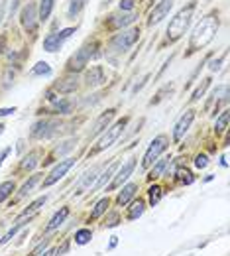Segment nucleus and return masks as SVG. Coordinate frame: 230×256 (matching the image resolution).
Returning <instances> with one entry per match:
<instances>
[{
	"label": "nucleus",
	"instance_id": "obj_1",
	"mask_svg": "<svg viewBox=\"0 0 230 256\" xmlns=\"http://www.w3.org/2000/svg\"><path fill=\"white\" fill-rule=\"evenodd\" d=\"M219 28H221L219 14H217V12L207 14L197 26H195L193 34H191V40H189V56L199 52V50H203V48H207V46L215 40Z\"/></svg>",
	"mask_w": 230,
	"mask_h": 256
},
{
	"label": "nucleus",
	"instance_id": "obj_2",
	"mask_svg": "<svg viewBox=\"0 0 230 256\" xmlns=\"http://www.w3.org/2000/svg\"><path fill=\"white\" fill-rule=\"evenodd\" d=\"M140 38V30L138 28H130V30H122L120 34H114L108 42V48H106V58L108 60H116L120 58L122 54H126L132 46L138 42Z\"/></svg>",
	"mask_w": 230,
	"mask_h": 256
},
{
	"label": "nucleus",
	"instance_id": "obj_3",
	"mask_svg": "<svg viewBox=\"0 0 230 256\" xmlns=\"http://www.w3.org/2000/svg\"><path fill=\"white\" fill-rule=\"evenodd\" d=\"M195 8H197V2L193 0V2H189L187 6H183V8L171 18V22H169V26H167V40H169V42H177L179 38H183V34L187 32V28H189V24H191V18H193Z\"/></svg>",
	"mask_w": 230,
	"mask_h": 256
},
{
	"label": "nucleus",
	"instance_id": "obj_4",
	"mask_svg": "<svg viewBox=\"0 0 230 256\" xmlns=\"http://www.w3.org/2000/svg\"><path fill=\"white\" fill-rule=\"evenodd\" d=\"M128 122H130V116H124V118H120L118 122L110 124V126L106 128V130L99 136L97 144L89 150V156H97V154H100V152H104L106 148H110L112 144H116L118 138L124 134V130H126V126H128Z\"/></svg>",
	"mask_w": 230,
	"mask_h": 256
},
{
	"label": "nucleus",
	"instance_id": "obj_5",
	"mask_svg": "<svg viewBox=\"0 0 230 256\" xmlns=\"http://www.w3.org/2000/svg\"><path fill=\"white\" fill-rule=\"evenodd\" d=\"M97 50H99V42H97V40H87V42L69 58V62H67V71H69V73H75V75L81 73V71H85V67L89 65L91 58H95Z\"/></svg>",
	"mask_w": 230,
	"mask_h": 256
},
{
	"label": "nucleus",
	"instance_id": "obj_6",
	"mask_svg": "<svg viewBox=\"0 0 230 256\" xmlns=\"http://www.w3.org/2000/svg\"><path fill=\"white\" fill-rule=\"evenodd\" d=\"M61 128V120L57 118H39L35 120L30 128V138L33 140H47L51 136H55Z\"/></svg>",
	"mask_w": 230,
	"mask_h": 256
},
{
	"label": "nucleus",
	"instance_id": "obj_7",
	"mask_svg": "<svg viewBox=\"0 0 230 256\" xmlns=\"http://www.w3.org/2000/svg\"><path fill=\"white\" fill-rule=\"evenodd\" d=\"M167 146H169V138H167L165 134L156 136V138L152 140V144L148 146V150H146L144 158H142V168H144V170L152 168V164L164 154L165 150H167Z\"/></svg>",
	"mask_w": 230,
	"mask_h": 256
},
{
	"label": "nucleus",
	"instance_id": "obj_8",
	"mask_svg": "<svg viewBox=\"0 0 230 256\" xmlns=\"http://www.w3.org/2000/svg\"><path fill=\"white\" fill-rule=\"evenodd\" d=\"M136 164L138 160L136 158H130V160H126L124 164H120L118 166V170H116V174L112 176V180H110V184L104 188L106 193L108 192H114V190H120L126 182H128V178H130L132 174H134V168H136Z\"/></svg>",
	"mask_w": 230,
	"mask_h": 256
},
{
	"label": "nucleus",
	"instance_id": "obj_9",
	"mask_svg": "<svg viewBox=\"0 0 230 256\" xmlns=\"http://www.w3.org/2000/svg\"><path fill=\"white\" fill-rule=\"evenodd\" d=\"M77 164V158H65V160H61L49 174H47V178L43 180V190H47V188H51V186H55L59 180H63L65 178V174Z\"/></svg>",
	"mask_w": 230,
	"mask_h": 256
},
{
	"label": "nucleus",
	"instance_id": "obj_10",
	"mask_svg": "<svg viewBox=\"0 0 230 256\" xmlns=\"http://www.w3.org/2000/svg\"><path fill=\"white\" fill-rule=\"evenodd\" d=\"M73 34H75L73 28H65V30H61V32H53V34H49V36H45V40H43V50L49 52V54L61 50L63 44H65Z\"/></svg>",
	"mask_w": 230,
	"mask_h": 256
},
{
	"label": "nucleus",
	"instance_id": "obj_11",
	"mask_svg": "<svg viewBox=\"0 0 230 256\" xmlns=\"http://www.w3.org/2000/svg\"><path fill=\"white\" fill-rule=\"evenodd\" d=\"M20 22L24 26V30L28 34L37 32V22H39V16H37V6L33 2H28L24 8H22V14H20Z\"/></svg>",
	"mask_w": 230,
	"mask_h": 256
},
{
	"label": "nucleus",
	"instance_id": "obj_12",
	"mask_svg": "<svg viewBox=\"0 0 230 256\" xmlns=\"http://www.w3.org/2000/svg\"><path fill=\"white\" fill-rule=\"evenodd\" d=\"M193 120H195V110H193V108L185 110V114L179 116V120H177L175 126H173V134H171V138H173L175 144H179V142L183 140V136L189 132V128L193 124Z\"/></svg>",
	"mask_w": 230,
	"mask_h": 256
},
{
	"label": "nucleus",
	"instance_id": "obj_13",
	"mask_svg": "<svg viewBox=\"0 0 230 256\" xmlns=\"http://www.w3.org/2000/svg\"><path fill=\"white\" fill-rule=\"evenodd\" d=\"M99 174H100V166H93V168H89L83 176H81V180H79V184H77V188H75V195H81V193L85 192H91L93 190V186L97 184V180H99Z\"/></svg>",
	"mask_w": 230,
	"mask_h": 256
},
{
	"label": "nucleus",
	"instance_id": "obj_14",
	"mask_svg": "<svg viewBox=\"0 0 230 256\" xmlns=\"http://www.w3.org/2000/svg\"><path fill=\"white\" fill-rule=\"evenodd\" d=\"M106 79L108 77H106V71L102 65H93L91 69L85 71V87H89V89H97L100 85H104Z\"/></svg>",
	"mask_w": 230,
	"mask_h": 256
},
{
	"label": "nucleus",
	"instance_id": "obj_15",
	"mask_svg": "<svg viewBox=\"0 0 230 256\" xmlns=\"http://www.w3.org/2000/svg\"><path fill=\"white\" fill-rule=\"evenodd\" d=\"M116 116V108H108V110H104L102 114H99L97 116V120L93 122V130H91V134H89V138H97V136H100L106 128L110 126V122H112V118Z\"/></svg>",
	"mask_w": 230,
	"mask_h": 256
},
{
	"label": "nucleus",
	"instance_id": "obj_16",
	"mask_svg": "<svg viewBox=\"0 0 230 256\" xmlns=\"http://www.w3.org/2000/svg\"><path fill=\"white\" fill-rule=\"evenodd\" d=\"M51 89H53L57 95H73V93L79 89L77 75H75V73H71V75H67V77H63V79L55 81Z\"/></svg>",
	"mask_w": 230,
	"mask_h": 256
},
{
	"label": "nucleus",
	"instance_id": "obj_17",
	"mask_svg": "<svg viewBox=\"0 0 230 256\" xmlns=\"http://www.w3.org/2000/svg\"><path fill=\"white\" fill-rule=\"evenodd\" d=\"M71 215V209L69 207H61L59 211H55V215L49 219V223L45 224V228H43V234H51V232H55V230H59L63 223L67 221V217Z\"/></svg>",
	"mask_w": 230,
	"mask_h": 256
},
{
	"label": "nucleus",
	"instance_id": "obj_18",
	"mask_svg": "<svg viewBox=\"0 0 230 256\" xmlns=\"http://www.w3.org/2000/svg\"><path fill=\"white\" fill-rule=\"evenodd\" d=\"M118 166H120V162H112V164H108V166L104 168V172H102V174H99V180H97V184L93 186V190H91V193H99L100 190H104V188H106V186L110 184L112 176L116 174Z\"/></svg>",
	"mask_w": 230,
	"mask_h": 256
},
{
	"label": "nucleus",
	"instance_id": "obj_19",
	"mask_svg": "<svg viewBox=\"0 0 230 256\" xmlns=\"http://www.w3.org/2000/svg\"><path fill=\"white\" fill-rule=\"evenodd\" d=\"M173 2H175V0H162L158 6H154V10L150 12V20H148V24H150V26L160 24L165 16L169 14V10L173 8Z\"/></svg>",
	"mask_w": 230,
	"mask_h": 256
},
{
	"label": "nucleus",
	"instance_id": "obj_20",
	"mask_svg": "<svg viewBox=\"0 0 230 256\" xmlns=\"http://www.w3.org/2000/svg\"><path fill=\"white\" fill-rule=\"evenodd\" d=\"M73 110H75V102H73L71 98H65V96L55 98V100L51 102V108H49V112L55 114V116H67V114H71Z\"/></svg>",
	"mask_w": 230,
	"mask_h": 256
},
{
	"label": "nucleus",
	"instance_id": "obj_21",
	"mask_svg": "<svg viewBox=\"0 0 230 256\" xmlns=\"http://www.w3.org/2000/svg\"><path fill=\"white\" fill-rule=\"evenodd\" d=\"M130 207H128V211H126V219L128 221H136V219H140L142 215H144V211H146V207H148V203H146V199L144 197H134L130 203H128Z\"/></svg>",
	"mask_w": 230,
	"mask_h": 256
},
{
	"label": "nucleus",
	"instance_id": "obj_22",
	"mask_svg": "<svg viewBox=\"0 0 230 256\" xmlns=\"http://www.w3.org/2000/svg\"><path fill=\"white\" fill-rule=\"evenodd\" d=\"M171 164V156H164V158H158V160L154 162L152 166V170H150V174H148V182H156V180H160L162 176H165V170H167V166Z\"/></svg>",
	"mask_w": 230,
	"mask_h": 256
},
{
	"label": "nucleus",
	"instance_id": "obj_23",
	"mask_svg": "<svg viewBox=\"0 0 230 256\" xmlns=\"http://www.w3.org/2000/svg\"><path fill=\"white\" fill-rule=\"evenodd\" d=\"M39 156H41V150L39 148H35V150H30L22 160H20V166H18V170L20 172H32L35 166H39Z\"/></svg>",
	"mask_w": 230,
	"mask_h": 256
},
{
	"label": "nucleus",
	"instance_id": "obj_24",
	"mask_svg": "<svg viewBox=\"0 0 230 256\" xmlns=\"http://www.w3.org/2000/svg\"><path fill=\"white\" fill-rule=\"evenodd\" d=\"M138 184L136 182H130V184H126V186H122V192L116 195V203L120 205V207H126L128 203H130L132 199L136 197V192H138Z\"/></svg>",
	"mask_w": 230,
	"mask_h": 256
},
{
	"label": "nucleus",
	"instance_id": "obj_25",
	"mask_svg": "<svg viewBox=\"0 0 230 256\" xmlns=\"http://www.w3.org/2000/svg\"><path fill=\"white\" fill-rule=\"evenodd\" d=\"M39 180H41V174H32L24 184H22V188L18 190V195H16V199L20 201V199H24V197H28L30 193L33 192V188L39 184Z\"/></svg>",
	"mask_w": 230,
	"mask_h": 256
},
{
	"label": "nucleus",
	"instance_id": "obj_26",
	"mask_svg": "<svg viewBox=\"0 0 230 256\" xmlns=\"http://www.w3.org/2000/svg\"><path fill=\"white\" fill-rule=\"evenodd\" d=\"M108 207H110V197H108V195H106V197H102V199H99V201L95 203V207L91 209V213H89V223L100 219V217L108 211Z\"/></svg>",
	"mask_w": 230,
	"mask_h": 256
},
{
	"label": "nucleus",
	"instance_id": "obj_27",
	"mask_svg": "<svg viewBox=\"0 0 230 256\" xmlns=\"http://www.w3.org/2000/svg\"><path fill=\"white\" fill-rule=\"evenodd\" d=\"M171 178H173V180H177L181 186H191V184L195 182L193 172H191V170H187V168H173Z\"/></svg>",
	"mask_w": 230,
	"mask_h": 256
},
{
	"label": "nucleus",
	"instance_id": "obj_28",
	"mask_svg": "<svg viewBox=\"0 0 230 256\" xmlns=\"http://www.w3.org/2000/svg\"><path fill=\"white\" fill-rule=\"evenodd\" d=\"M47 203V195H41V197H37L35 201H32L20 215H18V219H24V217H35V213L39 211V207H43Z\"/></svg>",
	"mask_w": 230,
	"mask_h": 256
},
{
	"label": "nucleus",
	"instance_id": "obj_29",
	"mask_svg": "<svg viewBox=\"0 0 230 256\" xmlns=\"http://www.w3.org/2000/svg\"><path fill=\"white\" fill-rule=\"evenodd\" d=\"M32 219H33V217H24V219H16L14 226H12V228H10V230H8V232H6V234H4L2 238H0V246H2V244H6V242H10V240H12L14 236H16V232H18V230H20L22 226H26V224L30 223Z\"/></svg>",
	"mask_w": 230,
	"mask_h": 256
},
{
	"label": "nucleus",
	"instance_id": "obj_30",
	"mask_svg": "<svg viewBox=\"0 0 230 256\" xmlns=\"http://www.w3.org/2000/svg\"><path fill=\"white\" fill-rule=\"evenodd\" d=\"M112 20H110V26L112 28H124V26H128V24H132L134 20H136V14L134 12H130V14H126V12H122V14H114V16H110Z\"/></svg>",
	"mask_w": 230,
	"mask_h": 256
},
{
	"label": "nucleus",
	"instance_id": "obj_31",
	"mask_svg": "<svg viewBox=\"0 0 230 256\" xmlns=\"http://www.w3.org/2000/svg\"><path fill=\"white\" fill-rule=\"evenodd\" d=\"M164 188L160 186V184H152L150 188H148V203H150V207H156L160 201H162V197H164Z\"/></svg>",
	"mask_w": 230,
	"mask_h": 256
},
{
	"label": "nucleus",
	"instance_id": "obj_32",
	"mask_svg": "<svg viewBox=\"0 0 230 256\" xmlns=\"http://www.w3.org/2000/svg\"><path fill=\"white\" fill-rule=\"evenodd\" d=\"M73 240H75L77 246H85V244H89V242L93 240V230L87 228V226H85V228H79V230H75Z\"/></svg>",
	"mask_w": 230,
	"mask_h": 256
},
{
	"label": "nucleus",
	"instance_id": "obj_33",
	"mask_svg": "<svg viewBox=\"0 0 230 256\" xmlns=\"http://www.w3.org/2000/svg\"><path fill=\"white\" fill-rule=\"evenodd\" d=\"M87 2H89V0H69V6H67V18H69V20H75V18L83 12V8L87 6Z\"/></svg>",
	"mask_w": 230,
	"mask_h": 256
},
{
	"label": "nucleus",
	"instance_id": "obj_34",
	"mask_svg": "<svg viewBox=\"0 0 230 256\" xmlns=\"http://www.w3.org/2000/svg\"><path fill=\"white\" fill-rule=\"evenodd\" d=\"M211 81H213V77H205V79H201V83L197 85V89L193 91V95H191V102H197L199 98H203V95L207 93V89L211 87Z\"/></svg>",
	"mask_w": 230,
	"mask_h": 256
},
{
	"label": "nucleus",
	"instance_id": "obj_35",
	"mask_svg": "<svg viewBox=\"0 0 230 256\" xmlns=\"http://www.w3.org/2000/svg\"><path fill=\"white\" fill-rule=\"evenodd\" d=\"M53 6H55V0H39V12H37V16H39L41 22H45L51 16Z\"/></svg>",
	"mask_w": 230,
	"mask_h": 256
},
{
	"label": "nucleus",
	"instance_id": "obj_36",
	"mask_svg": "<svg viewBox=\"0 0 230 256\" xmlns=\"http://www.w3.org/2000/svg\"><path fill=\"white\" fill-rule=\"evenodd\" d=\"M30 75L32 77H49L51 75V67H49V64H45V62H37L32 67Z\"/></svg>",
	"mask_w": 230,
	"mask_h": 256
},
{
	"label": "nucleus",
	"instance_id": "obj_37",
	"mask_svg": "<svg viewBox=\"0 0 230 256\" xmlns=\"http://www.w3.org/2000/svg\"><path fill=\"white\" fill-rule=\"evenodd\" d=\"M229 112H230L229 108H225V110L221 112V116L217 118V122H215V132H217V134L227 132V128H229V118H230Z\"/></svg>",
	"mask_w": 230,
	"mask_h": 256
},
{
	"label": "nucleus",
	"instance_id": "obj_38",
	"mask_svg": "<svg viewBox=\"0 0 230 256\" xmlns=\"http://www.w3.org/2000/svg\"><path fill=\"white\" fill-rule=\"evenodd\" d=\"M77 138H69L65 142H61V146H57L55 150H53V156H63L67 152H71V150H75L77 148Z\"/></svg>",
	"mask_w": 230,
	"mask_h": 256
},
{
	"label": "nucleus",
	"instance_id": "obj_39",
	"mask_svg": "<svg viewBox=\"0 0 230 256\" xmlns=\"http://www.w3.org/2000/svg\"><path fill=\"white\" fill-rule=\"evenodd\" d=\"M104 215H106L104 217V226L106 228H114V226H118V224L122 223V215L118 211H106Z\"/></svg>",
	"mask_w": 230,
	"mask_h": 256
},
{
	"label": "nucleus",
	"instance_id": "obj_40",
	"mask_svg": "<svg viewBox=\"0 0 230 256\" xmlns=\"http://www.w3.org/2000/svg\"><path fill=\"white\" fill-rule=\"evenodd\" d=\"M14 192H16V184H14L12 180L2 182V184H0V203H2V201H6V199H8Z\"/></svg>",
	"mask_w": 230,
	"mask_h": 256
},
{
	"label": "nucleus",
	"instance_id": "obj_41",
	"mask_svg": "<svg viewBox=\"0 0 230 256\" xmlns=\"http://www.w3.org/2000/svg\"><path fill=\"white\" fill-rule=\"evenodd\" d=\"M171 91H173V85H171V83H167L164 89H160V91H158L156 98H152V100H150V104H160V102L165 98V95H167V93H171Z\"/></svg>",
	"mask_w": 230,
	"mask_h": 256
},
{
	"label": "nucleus",
	"instance_id": "obj_42",
	"mask_svg": "<svg viewBox=\"0 0 230 256\" xmlns=\"http://www.w3.org/2000/svg\"><path fill=\"white\" fill-rule=\"evenodd\" d=\"M193 164H195L197 170H205V168L209 166V156H207V154H197L195 160H193Z\"/></svg>",
	"mask_w": 230,
	"mask_h": 256
},
{
	"label": "nucleus",
	"instance_id": "obj_43",
	"mask_svg": "<svg viewBox=\"0 0 230 256\" xmlns=\"http://www.w3.org/2000/svg\"><path fill=\"white\" fill-rule=\"evenodd\" d=\"M118 8H120V12H132L136 8V0H120Z\"/></svg>",
	"mask_w": 230,
	"mask_h": 256
},
{
	"label": "nucleus",
	"instance_id": "obj_44",
	"mask_svg": "<svg viewBox=\"0 0 230 256\" xmlns=\"http://www.w3.org/2000/svg\"><path fill=\"white\" fill-rule=\"evenodd\" d=\"M148 79H150V73H146V75H144V77H142V79H140V83H136V85H134V87H132V93H134V95H136V93H138V91H142V89H144V87H146V83H148Z\"/></svg>",
	"mask_w": 230,
	"mask_h": 256
},
{
	"label": "nucleus",
	"instance_id": "obj_45",
	"mask_svg": "<svg viewBox=\"0 0 230 256\" xmlns=\"http://www.w3.org/2000/svg\"><path fill=\"white\" fill-rule=\"evenodd\" d=\"M225 58H227V56H223V58H217V60H213V62H211V65H209V69H211L213 73H215V71H219V69H221V65H223V62H225Z\"/></svg>",
	"mask_w": 230,
	"mask_h": 256
},
{
	"label": "nucleus",
	"instance_id": "obj_46",
	"mask_svg": "<svg viewBox=\"0 0 230 256\" xmlns=\"http://www.w3.org/2000/svg\"><path fill=\"white\" fill-rule=\"evenodd\" d=\"M16 112V106H8V108H0V118L2 116H10V114H14Z\"/></svg>",
	"mask_w": 230,
	"mask_h": 256
},
{
	"label": "nucleus",
	"instance_id": "obj_47",
	"mask_svg": "<svg viewBox=\"0 0 230 256\" xmlns=\"http://www.w3.org/2000/svg\"><path fill=\"white\" fill-rule=\"evenodd\" d=\"M116 244H118V236H116V234H112V236H110V242H108V246H106V250H114V248H116Z\"/></svg>",
	"mask_w": 230,
	"mask_h": 256
},
{
	"label": "nucleus",
	"instance_id": "obj_48",
	"mask_svg": "<svg viewBox=\"0 0 230 256\" xmlns=\"http://www.w3.org/2000/svg\"><path fill=\"white\" fill-rule=\"evenodd\" d=\"M67 248H69V238H67L65 242H63V244H61V246L55 250V256H61L63 252H67Z\"/></svg>",
	"mask_w": 230,
	"mask_h": 256
},
{
	"label": "nucleus",
	"instance_id": "obj_49",
	"mask_svg": "<svg viewBox=\"0 0 230 256\" xmlns=\"http://www.w3.org/2000/svg\"><path fill=\"white\" fill-rule=\"evenodd\" d=\"M10 152H12V148H10V146H8V148H4V150L0 152V166H2V162L8 158V154H10Z\"/></svg>",
	"mask_w": 230,
	"mask_h": 256
},
{
	"label": "nucleus",
	"instance_id": "obj_50",
	"mask_svg": "<svg viewBox=\"0 0 230 256\" xmlns=\"http://www.w3.org/2000/svg\"><path fill=\"white\" fill-rule=\"evenodd\" d=\"M6 2L8 0H0V24H2V18H4V12H6Z\"/></svg>",
	"mask_w": 230,
	"mask_h": 256
},
{
	"label": "nucleus",
	"instance_id": "obj_51",
	"mask_svg": "<svg viewBox=\"0 0 230 256\" xmlns=\"http://www.w3.org/2000/svg\"><path fill=\"white\" fill-rule=\"evenodd\" d=\"M37 256H55V250H53V248H45L41 254H37Z\"/></svg>",
	"mask_w": 230,
	"mask_h": 256
},
{
	"label": "nucleus",
	"instance_id": "obj_52",
	"mask_svg": "<svg viewBox=\"0 0 230 256\" xmlns=\"http://www.w3.org/2000/svg\"><path fill=\"white\" fill-rule=\"evenodd\" d=\"M221 166H223V168H227V166H229V156H227V154L221 158Z\"/></svg>",
	"mask_w": 230,
	"mask_h": 256
},
{
	"label": "nucleus",
	"instance_id": "obj_53",
	"mask_svg": "<svg viewBox=\"0 0 230 256\" xmlns=\"http://www.w3.org/2000/svg\"><path fill=\"white\" fill-rule=\"evenodd\" d=\"M4 44H6V38L2 36V38H0V54H2V48H4Z\"/></svg>",
	"mask_w": 230,
	"mask_h": 256
},
{
	"label": "nucleus",
	"instance_id": "obj_54",
	"mask_svg": "<svg viewBox=\"0 0 230 256\" xmlns=\"http://www.w3.org/2000/svg\"><path fill=\"white\" fill-rule=\"evenodd\" d=\"M213 180H215V176H207L203 182H205V184H209V182H213Z\"/></svg>",
	"mask_w": 230,
	"mask_h": 256
},
{
	"label": "nucleus",
	"instance_id": "obj_55",
	"mask_svg": "<svg viewBox=\"0 0 230 256\" xmlns=\"http://www.w3.org/2000/svg\"><path fill=\"white\" fill-rule=\"evenodd\" d=\"M4 128H6V126H4V124H2V122H0V134H2V132H4Z\"/></svg>",
	"mask_w": 230,
	"mask_h": 256
},
{
	"label": "nucleus",
	"instance_id": "obj_56",
	"mask_svg": "<svg viewBox=\"0 0 230 256\" xmlns=\"http://www.w3.org/2000/svg\"><path fill=\"white\" fill-rule=\"evenodd\" d=\"M152 2H154V0H152Z\"/></svg>",
	"mask_w": 230,
	"mask_h": 256
}]
</instances>
